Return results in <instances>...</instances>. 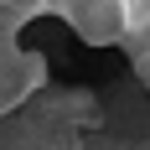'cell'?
Returning <instances> with one entry per match:
<instances>
[{"label": "cell", "mask_w": 150, "mask_h": 150, "mask_svg": "<svg viewBox=\"0 0 150 150\" xmlns=\"http://www.w3.org/2000/svg\"><path fill=\"white\" fill-rule=\"evenodd\" d=\"M42 11H57V0H0V21H11V26H21Z\"/></svg>", "instance_id": "obj_2"}, {"label": "cell", "mask_w": 150, "mask_h": 150, "mask_svg": "<svg viewBox=\"0 0 150 150\" xmlns=\"http://www.w3.org/2000/svg\"><path fill=\"white\" fill-rule=\"evenodd\" d=\"M57 16L93 47L129 42V0H57Z\"/></svg>", "instance_id": "obj_1"}]
</instances>
